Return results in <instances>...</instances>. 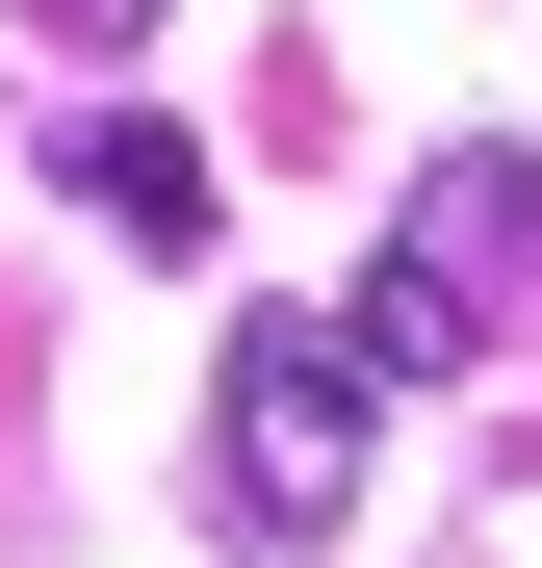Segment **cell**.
I'll use <instances>...</instances> for the list:
<instances>
[{
	"label": "cell",
	"instance_id": "6da1fadb",
	"mask_svg": "<svg viewBox=\"0 0 542 568\" xmlns=\"http://www.w3.org/2000/svg\"><path fill=\"white\" fill-rule=\"evenodd\" d=\"M361 439H388V362H361V311H258L233 336V414H207V491H233V568H310Z\"/></svg>",
	"mask_w": 542,
	"mask_h": 568
},
{
	"label": "cell",
	"instance_id": "7a4b0ae2",
	"mask_svg": "<svg viewBox=\"0 0 542 568\" xmlns=\"http://www.w3.org/2000/svg\"><path fill=\"white\" fill-rule=\"evenodd\" d=\"M517 284H542V155L466 130V155L388 207V258H361V362H388V388H439V362H491V336H517Z\"/></svg>",
	"mask_w": 542,
	"mask_h": 568
},
{
	"label": "cell",
	"instance_id": "3957f363",
	"mask_svg": "<svg viewBox=\"0 0 542 568\" xmlns=\"http://www.w3.org/2000/svg\"><path fill=\"white\" fill-rule=\"evenodd\" d=\"M52 181H78L104 233H155V258L207 233V130H155V104H78V130H52Z\"/></svg>",
	"mask_w": 542,
	"mask_h": 568
},
{
	"label": "cell",
	"instance_id": "277c9868",
	"mask_svg": "<svg viewBox=\"0 0 542 568\" xmlns=\"http://www.w3.org/2000/svg\"><path fill=\"white\" fill-rule=\"evenodd\" d=\"M27 27H52V52H130V27H155V0H27Z\"/></svg>",
	"mask_w": 542,
	"mask_h": 568
}]
</instances>
